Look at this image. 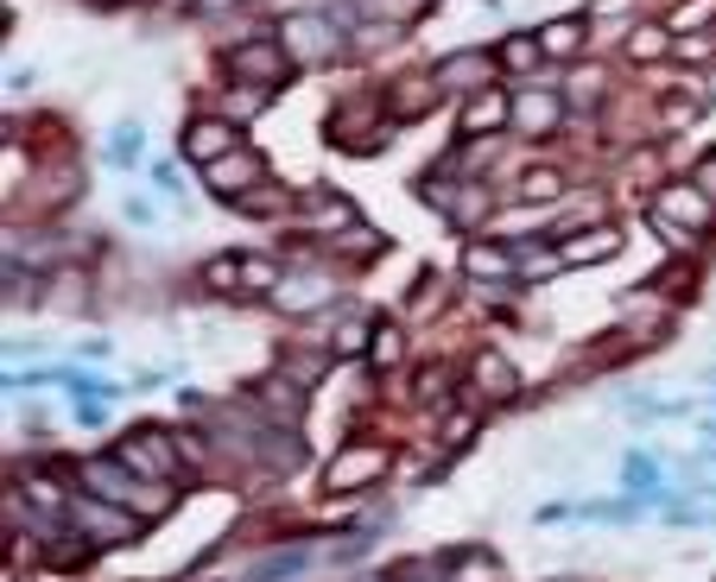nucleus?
Returning a JSON list of instances; mask_svg holds the SVG:
<instances>
[{
  "instance_id": "4be33fe9",
  "label": "nucleus",
  "mask_w": 716,
  "mask_h": 582,
  "mask_svg": "<svg viewBox=\"0 0 716 582\" xmlns=\"http://www.w3.org/2000/svg\"><path fill=\"white\" fill-rule=\"evenodd\" d=\"M716 13V0H691L684 13H673V26H698V20H711Z\"/></svg>"
},
{
  "instance_id": "f03ea898",
  "label": "nucleus",
  "mask_w": 716,
  "mask_h": 582,
  "mask_svg": "<svg viewBox=\"0 0 716 582\" xmlns=\"http://www.w3.org/2000/svg\"><path fill=\"white\" fill-rule=\"evenodd\" d=\"M286 64H292V58H286L279 38H254V45H241V51L228 58V71L241 76V83H254V89H273V83L286 76Z\"/></svg>"
},
{
  "instance_id": "b1692460",
  "label": "nucleus",
  "mask_w": 716,
  "mask_h": 582,
  "mask_svg": "<svg viewBox=\"0 0 716 582\" xmlns=\"http://www.w3.org/2000/svg\"><path fill=\"white\" fill-rule=\"evenodd\" d=\"M362 342H368V329H362V324H342L337 329V349H362Z\"/></svg>"
},
{
  "instance_id": "20e7f679",
  "label": "nucleus",
  "mask_w": 716,
  "mask_h": 582,
  "mask_svg": "<svg viewBox=\"0 0 716 582\" xmlns=\"http://www.w3.org/2000/svg\"><path fill=\"white\" fill-rule=\"evenodd\" d=\"M660 228H684V235L711 228V197L691 190V184H673V190L660 197Z\"/></svg>"
},
{
  "instance_id": "2eb2a0df",
  "label": "nucleus",
  "mask_w": 716,
  "mask_h": 582,
  "mask_svg": "<svg viewBox=\"0 0 716 582\" xmlns=\"http://www.w3.org/2000/svg\"><path fill=\"white\" fill-rule=\"evenodd\" d=\"M266 286H279V260L248 254L241 260V291H266Z\"/></svg>"
},
{
  "instance_id": "6e6552de",
  "label": "nucleus",
  "mask_w": 716,
  "mask_h": 582,
  "mask_svg": "<svg viewBox=\"0 0 716 582\" xmlns=\"http://www.w3.org/2000/svg\"><path fill=\"white\" fill-rule=\"evenodd\" d=\"M507 114H514V102H507L501 89H482L476 102H463V127H469V134H494Z\"/></svg>"
},
{
  "instance_id": "1a4fd4ad",
  "label": "nucleus",
  "mask_w": 716,
  "mask_h": 582,
  "mask_svg": "<svg viewBox=\"0 0 716 582\" xmlns=\"http://www.w3.org/2000/svg\"><path fill=\"white\" fill-rule=\"evenodd\" d=\"M514 127H520V134H552V127H558V96H539V89L520 96V102H514Z\"/></svg>"
},
{
  "instance_id": "412c9836",
  "label": "nucleus",
  "mask_w": 716,
  "mask_h": 582,
  "mask_svg": "<svg viewBox=\"0 0 716 582\" xmlns=\"http://www.w3.org/2000/svg\"><path fill=\"white\" fill-rule=\"evenodd\" d=\"M241 260H210V286L216 291H241V273H235Z\"/></svg>"
},
{
  "instance_id": "423d86ee",
  "label": "nucleus",
  "mask_w": 716,
  "mask_h": 582,
  "mask_svg": "<svg viewBox=\"0 0 716 582\" xmlns=\"http://www.w3.org/2000/svg\"><path fill=\"white\" fill-rule=\"evenodd\" d=\"M185 152L197 159V165H216V159L235 152V127H223V121H190L185 127Z\"/></svg>"
},
{
  "instance_id": "f8f14e48",
  "label": "nucleus",
  "mask_w": 716,
  "mask_h": 582,
  "mask_svg": "<svg viewBox=\"0 0 716 582\" xmlns=\"http://www.w3.org/2000/svg\"><path fill=\"white\" fill-rule=\"evenodd\" d=\"M476 380H482V393H489V400H507V393L520 387V380H514V367L501 362V355H482V362H476Z\"/></svg>"
},
{
  "instance_id": "7ed1b4c3",
  "label": "nucleus",
  "mask_w": 716,
  "mask_h": 582,
  "mask_svg": "<svg viewBox=\"0 0 716 582\" xmlns=\"http://www.w3.org/2000/svg\"><path fill=\"white\" fill-rule=\"evenodd\" d=\"M114 463H127V475H172L178 469V443L165 431H140L121 443V456Z\"/></svg>"
},
{
  "instance_id": "aec40b11",
  "label": "nucleus",
  "mask_w": 716,
  "mask_h": 582,
  "mask_svg": "<svg viewBox=\"0 0 716 582\" xmlns=\"http://www.w3.org/2000/svg\"><path fill=\"white\" fill-rule=\"evenodd\" d=\"M400 349H406V342H400V329H380V336H375V367H393V362H400Z\"/></svg>"
},
{
  "instance_id": "0eeeda50",
  "label": "nucleus",
  "mask_w": 716,
  "mask_h": 582,
  "mask_svg": "<svg viewBox=\"0 0 716 582\" xmlns=\"http://www.w3.org/2000/svg\"><path fill=\"white\" fill-rule=\"evenodd\" d=\"M254 178H261V159H254V152H228V159L210 165V190H216V197H241Z\"/></svg>"
},
{
  "instance_id": "4468645a",
  "label": "nucleus",
  "mask_w": 716,
  "mask_h": 582,
  "mask_svg": "<svg viewBox=\"0 0 716 582\" xmlns=\"http://www.w3.org/2000/svg\"><path fill=\"white\" fill-rule=\"evenodd\" d=\"M577 45H583V26H577V20H552V26L539 33V51H545V58H565Z\"/></svg>"
},
{
  "instance_id": "f3484780",
  "label": "nucleus",
  "mask_w": 716,
  "mask_h": 582,
  "mask_svg": "<svg viewBox=\"0 0 716 582\" xmlns=\"http://www.w3.org/2000/svg\"><path fill=\"white\" fill-rule=\"evenodd\" d=\"M539 58H545L539 38H507L501 45V64H514V71H539Z\"/></svg>"
},
{
  "instance_id": "393cba45",
  "label": "nucleus",
  "mask_w": 716,
  "mask_h": 582,
  "mask_svg": "<svg viewBox=\"0 0 716 582\" xmlns=\"http://www.w3.org/2000/svg\"><path fill=\"white\" fill-rule=\"evenodd\" d=\"M698 190H704V197H716V152L698 165Z\"/></svg>"
},
{
  "instance_id": "a211bd4d",
  "label": "nucleus",
  "mask_w": 716,
  "mask_h": 582,
  "mask_svg": "<svg viewBox=\"0 0 716 582\" xmlns=\"http://www.w3.org/2000/svg\"><path fill=\"white\" fill-rule=\"evenodd\" d=\"M666 45H673V33H660V26H641V33L628 38V58H635V64H646V58H660Z\"/></svg>"
},
{
  "instance_id": "9d476101",
  "label": "nucleus",
  "mask_w": 716,
  "mask_h": 582,
  "mask_svg": "<svg viewBox=\"0 0 716 582\" xmlns=\"http://www.w3.org/2000/svg\"><path fill=\"white\" fill-rule=\"evenodd\" d=\"M121 469H127V463H83V481H89L96 494H109V501H140V488Z\"/></svg>"
},
{
  "instance_id": "6ab92c4d",
  "label": "nucleus",
  "mask_w": 716,
  "mask_h": 582,
  "mask_svg": "<svg viewBox=\"0 0 716 582\" xmlns=\"http://www.w3.org/2000/svg\"><path fill=\"white\" fill-rule=\"evenodd\" d=\"M660 481V463L653 456H628V469H621V488H635V494H646Z\"/></svg>"
},
{
  "instance_id": "ddd939ff",
  "label": "nucleus",
  "mask_w": 716,
  "mask_h": 582,
  "mask_svg": "<svg viewBox=\"0 0 716 582\" xmlns=\"http://www.w3.org/2000/svg\"><path fill=\"white\" fill-rule=\"evenodd\" d=\"M463 266H469L476 279H507V273H514V254H507V248H469Z\"/></svg>"
},
{
  "instance_id": "dca6fc26",
  "label": "nucleus",
  "mask_w": 716,
  "mask_h": 582,
  "mask_svg": "<svg viewBox=\"0 0 716 582\" xmlns=\"http://www.w3.org/2000/svg\"><path fill=\"white\" fill-rule=\"evenodd\" d=\"M349 216H355V210H349V203H342V197H324V203H317V197H311V228H349Z\"/></svg>"
},
{
  "instance_id": "39448f33",
  "label": "nucleus",
  "mask_w": 716,
  "mask_h": 582,
  "mask_svg": "<svg viewBox=\"0 0 716 582\" xmlns=\"http://www.w3.org/2000/svg\"><path fill=\"white\" fill-rule=\"evenodd\" d=\"M387 469V456L380 450H342L337 463H330V475H324V494H349V488H368L375 475Z\"/></svg>"
},
{
  "instance_id": "f257e3e1",
  "label": "nucleus",
  "mask_w": 716,
  "mask_h": 582,
  "mask_svg": "<svg viewBox=\"0 0 716 582\" xmlns=\"http://www.w3.org/2000/svg\"><path fill=\"white\" fill-rule=\"evenodd\" d=\"M279 45H286L292 64H324V58L337 51V33H330V20H317V13H292V20L279 26Z\"/></svg>"
},
{
  "instance_id": "9b49d317",
  "label": "nucleus",
  "mask_w": 716,
  "mask_h": 582,
  "mask_svg": "<svg viewBox=\"0 0 716 582\" xmlns=\"http://www.w3.org/2000/svg\"><path fill=\"white\" fill-rule=\"evenodd\" d=\"M615 248H621V235H615V228H596V235H583V241H565V260L570 266H590V260L615 254Z\"/></svg>"
},
{
  "instance_id": "5701e85b",
  "label": "nucleus",
  "mask_w": 716,
  "mask_h": 582,
  "mask_svg": "<svg viewBox=\"0 0 716 582\" xmlns=\"http://www.w3.org/2000/svg\"><path fill=\"white\" fill-rule=\"evenodd\" d=\"M520 190H527V197H552V190H558V172H532Z\"/></svg>"
}]
</instances>
